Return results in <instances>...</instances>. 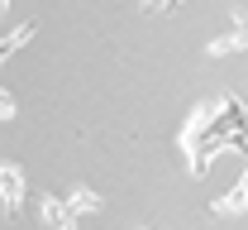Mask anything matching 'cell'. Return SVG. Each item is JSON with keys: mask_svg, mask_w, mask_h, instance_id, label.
<instances>
[{"mask_svg": "<svg viewBox=\"0 0 248 230\" xmlns=\"http://www.w3.org/2000/svg\"><path fill=\"white\" fill-rule=\"evenodd\" d=\"M244 149H248V106H244V96H215V101H205V106L191 110V120L182 130V154H186L191 177H205L219 154H244Z\"/></svg>", "mask_w": 248, "mask_h": 230, "instance_id": "1", "label": "cell"}, {"mask_svg": "<svg viewBox=\"0 0 248 230\" xmlns=\"http://www.w3.org/2000/svg\"><path fill=\"white\" fill-rule=\"evenodd\" d=\"M24 206H29L24 168L19 163H0V211H5V216H24Z\"/></svg>", "mask_w": 248, "mask_h": 230, "instance_id": "2", "label": "cell"}, {"mask_svg": "<svg viewBox=\"0 0 248 230\" xmlns=\"http://www.w3.org/2000/svg\"><path fill=\"white\" fill-rule=\"evenodd\" d=\"M239 48H248V19H244V15H234V24L219 34V38H210V58L239 53Z\"/></svg>", "mask_w": 248, "mask_h": 230, "instance_id": "3", "label": "cell"}, {"mask_svg": "<svg viewBox=\"0 0 248 230\" xmlns=\"http://www.w3.org/2000/svg\"><path fill=\"white\" fill-rule=\"evenodd\" d=\"M38 216H43V226H48V230H77V216H72L58 197H43V201H38Z\"/></svg>", "mask_w": 248, "mask_h": 230, "instance_id": "4", "label": "cell"}, {"mask_svg": "<svg viewBox=\"0 0 248 230\" xmlns=\"http://www.w3.org/2000/svg\"><path fill=\"white\" fill-rule=\"evenodd\" d=\"M62 206H67V211H72V216H95V211H100V206H105V201L95 197L91 187H72V192H67V197H62Z\"/></svg>", "mask_w": 248, "mask_h": 230, "instance_id": "5", "label": "cell"}, {"mask_svg": "<svg viewBox=\"0 0 248 230\" xmlns=\"http://www.w3.org/2000/svg\"><path fill=\"white\" fill-rule=\"evenodd\" d=\"M215 211H219V216H244V211H248V168H244V177L234 182V192L215 201Z\"/></svg>", "mask_w": 248, "mask_h": 230, "instance_id": "6", "label": "cell"}, {"mask_svg": "<svg viewBox=\"0 0 248 230\" xmlns=\"http://www.w3.org/2000/svg\"><path fill=\"white\" fill-rule=\"evenodd\" d=\"M0 120H15V101H10V91H0Z\"/></svg>", "mask_w": 248, "mask_h": 230, "instance_id": "7", "label": "cell"}, {"mask_svg": "<svg viewBox=\"0 0 248 230\" xmlns=\"http://www.w3.org/2000/svg\"><path fill=\"white\" fill-rule=\"evenodd\" d=\"M182 0H143V10H177Z\"/></svg>", "mask_w": 248, "mask_h": 230, "instance_id": "8", "label": "cell"}]
</instances>
